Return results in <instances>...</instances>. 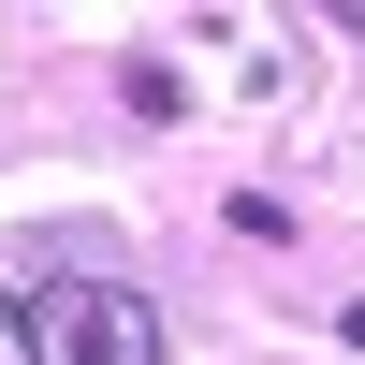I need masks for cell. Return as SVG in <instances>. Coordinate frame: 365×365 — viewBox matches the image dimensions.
I'll return each instance as SVG.
<instances>
[{
    "label": "cell",
    "instance_id": "cell-1",
    "mask_svg": "<svg viewBox=\"0 0 365 365\" xmlns=\"http://www.w3.org/2000/svg\"><path fill=\"white\" fill-rule=\"evenodd\" d=\"M29 351L44 365H161V307L132 278H103V263H58L29 292Z\"/></svg>",
    "mask_w": 365,
    "mask_h": 365
},
{
    "label": "cell",
    "instance_id": "cell-2",
    "mask_svg": "<svg viewBox=\"0 0 365 365\" xmlns=\"http://www.w3.org/2000/svg\"><path fill=\"white\" fill-rule=\"evenodd\" d=\"M0 365H44L29 351V292H0Z\"/></svg>",
    "mask_w": 365,
    "mask_h": 365
}]
</instances>
